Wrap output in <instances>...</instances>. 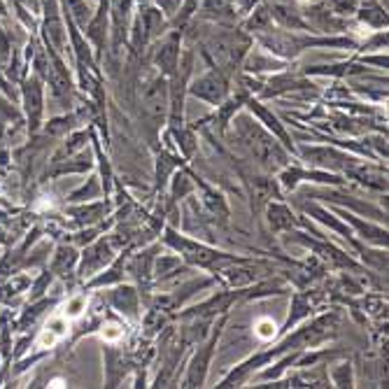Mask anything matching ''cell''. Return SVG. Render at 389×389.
<instances>
[{
    "label": "cell",
    "mask_w": 389,
    "mask_h": 389,
    "mask_svg": "<svg viewBox=\"0 0 389 389\" xmlns=\"http://www.w3.org/2000/svg\"><path fill=\"white\" fill-rule=\"evenodd\" d=\"M168 112V86L163 77H156L142 89V115L152 122L154 129H158Z\"/></svg>",
    "instance_id": "3957f363"
},
{
    "label": "cell",
    "mask_w": 389,
    "mask_h": 389,
    "mask_svg": "<svg viewBox=\"0 0 389 389\" xmlns=\"http://www.w3.org/2000/svg\"><path fill=\"white\" fill-rule=\"evenodd\" d=\"M333 383L338 387H352V371H350V364H340V366L331 373Z\"/></svg>",
    "instance_id": "e0dca14e"
},
{
    "label": "cell",
    "mask_w": 389,
    "mask_h": 389,
    "mask_svg": "<svg viewBox=\"0 0 389 389\" xmlns=\"http://www.w3.org/2000/svg\"><path fill=\"white\" fill-rule=\"evenodd\" d=\"M268 221H271L273 231H284V228L294 226V214L289 208H284V205L273 203L271 208H268Z\"/></svg>",
    "instance_id": "4fadbf2b"
},
{
    "label": "cell",
    "mask_w": 389,
    "mask_h": 389,
    "mask_svg": "<svg viewBox=\"0 0 389 389\" xmlns=\"http://www.w3.org/2000/svg\"><path fill=\"white\" fill-rule=\"evenodd\" d=\"M306 212H310L313 214V217L315 219H320L322 221V224H327V226H331L333 228V231H338L340 236H343V238H347V240H350L352 245H354V248L356 250H359V252H364V248H361V245L359 243H356L354 240V238H352V231H350V228H345L343 224H340V221L336 219V217H333V214H329L327 210H322V208H317V205H306Z\"/></svg>",
    "instance_id": "8fae6325"
},
{
    "label": "cell",
    "mask_w": 389,
    "mask_h": 389,
    "mask_svg": "<svg viewBox=\"0 0 389 389\" xmlns=\"http://www.w3.org/2000/svg\"><path fill=\"white\" fill-rule=\"evenodd\" d=\"M156 63H158V68H161L163 73H173V70H175V66H178V45H175V40L158 52Z\"/></svg>",
    "instance_id": "9a60e30c"
},
{
    "label": "cell",
    "mask_w": 389,
    "mask_h": 389,
    "mask_svg": "<svg viewBox=\"0 0 389 389\" xmlns=\"http://www.w3.org/2000/svg\"><path fill=\"white\" fill-rule=\"evenodd\" d=\"M233 124L238 126V136L252 149V154L259 158V163H264L271 170L287 166V152L277 147L275 138L264 129H259L257 122H252L250 117H238L233 119Z\"/></svg>",
    "instance_id": "6da1fadb"
},
{
    "label": "cell",
    "mask_w": 389,
    "mask_h": 389,
    "mask_svg": "<svg viewBox=\"0 0 389 389\" xmlns=\"http://www.w3.org/2000/svg\"><path fill=\"white\" fill-rule=\"evenodd\" d=\"M163 240L168 243L173 250H178L182 257L189 261V264L201 266V268H219L221 264H233V261H236V264H243V261H245L240 257H233V254L212 250V248H208V245H203V243L182 238V236H178L175 231H173V228L166 231Z\"/></svg>",
    "instance_id": "7a4b0ae2"
},
{
    "label": "cell",
    "mask_w": 389,
    "mask_h": 389,
    "mask_svg": "<svg viewBox=\"0 0 389 389\" xmlns=\"http://www.w3.org/2000/svg\"><path fill=\"white\" fill-rule=\"evenodd\" d=\"M217 336H219V331H214L208 343H205L203 347H198V352L194 356L192 366H189V373H187L185 385L182 387H201L203 385L205 373H208L210 359H212V352H214V345H217Z\"/></svg>",
    "instance_id": "5b68a950"
},
{
    "label": "cell",
    "mask_w": 389,
    "mask_h": 389,
    "mask_svg": "<svg viewBox=\"0 0 389 389\" xmlns=\"http://www.w3.org/2000/svg\"><path fill=\"white\" fill-rule=\"evenodd\" d=\"M189 192H192V182H189V175L187 173H178L175 180H173V201H178V198H185Z\"/></svg>",
    "instance_id": "2e32d148"
},
{
    "label": "cell",
    "mask_w": 389,
    "mask_h": 389,
    "mask_svg": "<svg viewBox=\"0 0 389 389\" xmlns=\"http://www.w3.org/2000/svg\"><path fill=\"white\" fill-rule=\"evenodd\" d=\"M248 103H250V110H252V112L257 115V117L261 119V122H264V124L268 126V131H273V136L280 138V140L284 142V147L291 149V152H294V140L287 136V131L282 129V124L277 122V117L268 112V110H266L264 105H261V103H257V100H248Z\"/></svg>",
    "instance_id": "9c48e42d"
},
{
    "label": "cell",
    "mask_w": 389,
    "mask_h": 389,
    "mask_svg": "<svg viewBox=\"0 0 389 389\" xmlns=\"http://www.w3.org/2000/svg\"><path fill=\"white\" fill-rule=\"evenodd\" d=\"M154 250H147V252H140L136 254V259L131 261L129 271L138 277V282L145 287V291L149 289V268H152V261H154Z\"/></svg>",
    "instance_id": "7c38bea8"
},
{
    "label": "cell",
    "mask_w": 389,
    "mask_h": 389,
    "mask_svg": "<svg viewBox=\"0 0 389 389\" xmlns=\"http://www.w3.org/2000/svg\"><path fill=\"white\" fill-rule=\"evenodd\" d=\"M110 303L115 306V310L126 313L129 317H136L138 313V294L133 287H119L110 291Z\"/></svg>",
    "instance_id": "30bf717a"
},
{
    "label": "cell",
    "mask_w": 389,
    "mask_h": 389,
    "mask_svg": "<svg viewBox=\"0 0 389 389\" xmlns=\"http://www.w3.org/2000/svg\"><path fill=\"white\" fill-rule=\"evenodd\" d=\"M254 333H257L259 338H273L275 336V324L271 322V320H261L259 324H257V329H254Z\"/></svg>",
    "instance_id": "ac0fdd59"
},
{
    "label": "cell",
    "mask_w": 389,
    "mask_h": 389,
    "mask_svg": "<svg viewBox=\"0 0 389 389\" xmlns=\"http://www.w3.org/2000/svg\"><path fill=\"white\" fill-rule=\"evenodd\" d=\"M303 158H308L313 166H317V168H343V170H350L354 163L352 156H347L343 152H338V149H329V147H306L303 152Z\"/></svg>",
    "instance_id": "277c9868"
},
{
    "label": "cell",
    "mask_w": 389,
    "mask_h": 389,
    "mask_svg": "<svg viewBox=\"0 0 389 389\" xmlns=\"http://www.w3.org/2000/svg\"><path fill=\"white\" fill-rule=\"evenodd\" d=\"M301 180H310V182H320V185H340V178L336 175H331V173H324V170H313V173H308V170H301V168H287L280 175V182H282V187L284 189H294L298 185Z\"/></svg>",
    "instance_id": "ba28073f"
},
{
    "label": "cell",
    "mask_w": 389,
    "mask_h": 389,
    "mask_svg": "<svg viewBox=\"0 0 389 389\" xmlns=\"http://www.w3.org/2000/svg\"><path fill=\"white\" fill-rule=\"evenodd\" d=\"M308 313H310V298H306L303 294H296V296L291 298V313L287 317V322H284V331H289L298 320L308 317Z\"/></svg>",
    "instance_id": "5bb4252c"
},
{
    "label": "cell",
    "mask_w": 389,
    "mask_h": 389,
    "mask_svg": "<svg viewBox=\"0 0 389 389\" xmlns=\"http://www.w3.org/2000/svg\"><path fill=\"white\" fill-rule=\"evenodd\" d=\"M115 261L112 254V240H98L93 248L86 250L84 254V264H82V275H91L93 271H98L103 266H110Z\"/></svg>",
    "instance_id": "52a82bcc"
},
{
    "label": "cell",
    "mask_w": 389,
    "mask_h": 389,
    "mask_svg": "<svg viewBox=\"0 0 389 389\" xmlns=\"http://www.w3.org/2000/svg\"><path fill=\"white\" fill-rule=\"evenodd\" d=\"M226 79L217 75V73H208L205 77H201L198 82H194L192 93L198 96L201 100H208L210 105H221V100L226 98Z\"/></svg>",
    "instance_id": "8992f818"
}]
</instances>
